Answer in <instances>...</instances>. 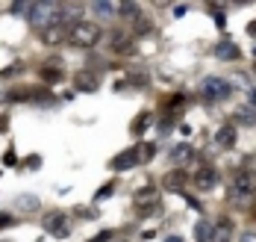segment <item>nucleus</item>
Wrapping results in <instances>:
<instances>
[{
    "instance_id": "1",
    "label": "nucleus",
    "mask_w": 256,
    "mask_h": 242,
    "mask_svg": "<svg viewBox=\"0 0 256 242\" xmlns=\"http://www.w3.org/2000/svg\"><path fill=\"white\" fill-rule=\"evenodd\" d=\"M100 36H103V30L94 21H77V24L68 27V42L74 48H94L100 42Z\"/></svg>"
},
{
    "instance_id": "2",
    "label": "nucleus",
    "mask_w": 256,
    "mask_h": 242,
    "mask_svg": "<svg viewBox=\"0 0 256 242\" xmlns=\"http://www.w3.org/2000/svg\"><path fill=\"white\" fill-rule=\"evenodd\" d=\"M256 195V171L254 168H238L232 177V198L238 201H250Z\"/></svg>"
},
{
    "instance_id": "3",
    "label": "nucleus",
    "mask_w": 256,
    "mask_h": 242,
    "mask_svg": "<svg viewBox=\"0 0 256 242\" xmlns=\"http://www.w3.org/2000/svg\"><path fill=\"white\" fill-rule=\"evenodd\" d=\"M42 227L50 233V236H56V239H68L71 236V218H68V213H62V210H53V213L44 215V221H42Z\"/></svg>"
},
{
    "instance_id": "4",
    "label": "nucleus",
    "mask_w": 256,
    "mask_h": 242,
    "mask_svg": "<svg viewBox=\"0 0 256 242\" xmlns=\"http://www.w3.org/2000/svg\"><path fill=\"white\" fill-rule=\"evenodd\" d=\"M200 95H204L206 101H212V104H218V101H227L232 95V86L224 77H204L200 83Z\"/></svg>"
},
{
    "instance_id": "5",
    "label": "nucleus",
    "mask_w": 256,
    "mask_h": 242,
    "mask_svg": "<svg viewBox=\"0 0 256 242\" xmlns=\"http://www.w3.org/2000/svg\"><path fill=\"white\" fill-rule=\"evenodd\" d=\"M56 6L53 3H32V12H30V24L38 30H48L50 24H56Z\"/></svg>"
},
{
    "instance_id": "6",
    "label": "nucleus",
    "mask_w": 256,
    "mask_h": 242,
    "mask_svg": "<svg viewBox=\"0 0 256 242\" xmlns=\"http://www.w3.org/2000/svg\"><path fill=\"white\" fill-rule=\"evenodd\" d=\"M192 186L198 189V192H212V189L218 186V171H215L212 165H200V168L192 174Z\"/></svg>"
},
{
    "instance_id": "7",
    "label": "nucleus",
    "mask_w": 256,
    "mask_h": 242,
    "mask_svg": "<svg viewBox=\"0 0 256 242\" xmlns=\"http://www.w3.org/2000/svg\"><path fill=\"white\" fill-rule=\"evenodd\" d=\"M188 171H182V168H171L165 177H162V186L168 189V192H182V189L188 186Z\"/></svg>"
},
{
    "instance_id": "8",
    "label": "nucleus",
    "mask_w": 256,
    "mask_h": 242,
    "mask_svg": "<svg viewBox=\"0 0 256 242\" xmlns=\"http://www.w3.org/2000/svg\"><path fill=\"white\" fill-rule=\"evenodd\" d=\"M232 233H236V227H232L230 215H221L212 224V242H232Z\"/></svg>"
},
{
    "instance_id": "9",
    "label": "nucleus",
    "mask_w": 256,
    "mask_h": 242,
    "mask_svg": "<svg viewBox=\"0 0 256 242\" xmlns=\"http://www.w3.org/2000/svg\"><path fill=\"white\" fill-rule=\"evenodd\" d=\"M212 54L218 56V59H224V62H236V59L242 56V51H238V45H236V42H230V39H221V42L212 48Z\"/></svg>"
},
{
    "instance_id": "10",
    "label": "nucleus",
    "mask_w": 256,
    "mask_h": 242,
    "mask_svg": "<svg viewBox=\"0 0 256 242\" xmlns=\"http://www.w3.org/2000/svg\"><path fill=\"white\" fill-rule=\"evenodd\" d=\"M74 86H77L80 92H98V86H100V80H98V74L94 71H77L74 74Z\"/></svg>"
},
{
    "instance_id": "11",
    "label": "nucleus",
    "mask_w": 256,
    "mask_h": 242,
    "mask_svg": "<svg viewBox=\"0 0 256 242\" xmlns=\"http://www.w3.org/2000/svg\"><path fill=\"white\" fill-rule=\"evenodd\" d=\"M68 39V27L65 24H50L48 30H42V42L44 45H62Z\"/></svg>"
},
{
    "instance_id": "12",
    "label": "nucleus",
    "mask_w": 256,
    "mask_h": 242,
    "mask_svg": "<svg viewBox=\"0 0 256 242\" xmlns=\"http://www.w3.org/2000/svg\"><path fill=\"white\" fill-rule=\"evenodd\" d=\"M236 139H238L236 127H232V124H224V127L215 133V145H218L221 151H230V148H236Z\"/></svg>"
},
{
    "instance_id": "13",
    "label": "nucleus",
    "mask_w": 256,
    "mask_h": 242,
    "mask_svg": "<svg viewBox=\"0 0 256 242\" xmlns=\"http://www.w3.org/2000/svg\"><path fill=\"white\" fill-rule=\"evenodd\" d=\"M62 77H65V71H62V59H48V65H42V80L59 83Z\"/></svg>"
},
{
    "instance_id": "14",
    "label": "nucleus",
    "mask_w": 256,
    "mask_h": 242,
    "mask_svg": "<svg viewBox=\"0 0 256 242\" xmlns=\"http://www.w3.org/2000/svg\"><path fill=\"white\" fill-rule=\"evenodd\" d=\"M136 207H144V204H159V189L156 186H144V189H136L132 195Z\"/></svg>"
},
{
    "instance_id": "15",
    "label": "nucleus",
    "mask_w": 256,
    "mask_h": 242,
    "mask_svg": "<svg viewBox=\"0 0 256 242\" xmlns=\"http://www.w3.org/2000/svg\"><path fill=\"white\" fill-rule=\"evenodd\" d=\"M238 127H256V107H238L232 112Z\"/></svg>"
},
{
    "instance_id": "16",
    "label": "nucleus",
    "mask_w": 256,
    "mask_h": 242,
    "mask_svg": "<svg viewBox=\"0 0 256 242\" xmlns=\"http://www.w3.org/2000/svg\"><path fill=\"white\" fill-rule=\"evenodd\" d=\"M132 165H138V162H136V151H121L115 160L109 162L112 171H127V168H132Z\"/></svg>"
},
{
    "instance_id": "17",
    "label": "nucleus",
    "mask_w": 256,
    "mask_h": 242,
    "mask_svg": "<svg viewBox=\"0 0 256 242\" xmlns=\"http://www.w3.org/2000/svg\"><path fill=\"white\" fill-rule=\"evenodd\" d=\"M15 207H18L21 213L32 215V213H38V207H42V201H38L36 195H30V192H26V195H18V198H15Z\"/></svg>"
},
{
    "instance_id": "18",
    "label": "nucleus",
    "mask_w": 256,
    "mask_h": 242,
    "mask_svg": "<svg viewBox=\"0 0 256 242\" xmlns=\"http://www.w3.org/2000/svg\"><path fill=\"white\" fill-rule=\"evenodd\" d=\"M112 51L124 56V54H132V51H136V45L130 42V36H124V33H112Z\"/></svg>"
},
{
    "instance_id": "19",
    "label": "nucleus",
    "mask_w": 256,
    "mask_h": 242,
    "mask_svg": "<svg viewBox=\"0 0 256 242\" xmlns=\"http://www.w3.org/2000/svg\"><path fill=\"white\" fill-rule=\"evenodd\" d=\"M136 151V162H150L154 160V154H156V145L154 142H142L138 148H132Z\"/></svg>"
},
{
    "instance_id": "20",
    "label": "nucleus",
    "mask_w": 256,
    "mask_h": 242,
    "mask_svg": "<svg viewBox=\"0 0 256 242\" xmlns=\"http://www.w3.org/2000/svg\"><path fill=\"white\" fill-rule=\"evenodd\" d=\"M148 124H150V112H142V115H136V118L130 121V133L142 136L144 130H148Z\"/></svg>"
},
{
    "instance_id": "21",
    "label": "nucleus",
    "mask_w": 256,
    "mask_h": 242,
    "mask_svg": "<svg viewBox=\"0 0 256 242\" xmlns=\"http://www.w3.org/2000/svg\"><path fill=\"white\" fill-rule=\"evenodd\" d=\"M194 239L198 242H212V224H209L206 218H200V221L194 224Z\"/></svg>"
},
{
    "instance_id": "22",
    "label": "nucleus",
    "mask_w": 256,
    "mask_h": 242,
    "mask_svg": "<svg viewBox=\"0 0 256 242\" xmlns=\"http://www.w3.org/2000/svg\"><path fill=\"white\" fill-rule=\"evenodd\" d=\"M192 157H194V148H192V145H177V148L171 151V160L174 162H188Z\"/></svg>"
},
{
    "instance_id": "23",
    "label": "nucleus",
    "mask_w": 256,
    "mask_h": 242,
    "mask_svg": "<svg viewBox=\"0 0 256 242\" xmlns=\"http://www.w3.org/2000/svg\"><path fill=\"white\" fill-rule=\"evenodd\" d=\"M92 12H98L100 18H112V15L118 12V6H115V3H103V0H98V3H92Z\"/></svg>"
},
{
    "instance_id": "24",
    "label": "nucleus",
    "mask_w": 256,
    "mask_h": 242,
    "mask_svg": "<svg viewBox=\"0 0 256 242\" xmlns=\"http://www.w3.org/2000/svg\"><path fill=\"white\" fill-rule=\"evenodd\" d=\"M118 15L136 21V18H138V6H136V3H118Z\"/></svg>"
},
{
    "instance_id": "25",
    "label": "nucleus",
    "mask_w": 256,
    "mask_h": 242,
    "mask_svg": "<svg viewBox=\"0 0 256 242\" xmlns=\"http://www.w3.org/2000/svg\"><path fill=\"white\" fill-rule=\"evenodd\" d=\"M159 204H144V207H136V215H142V218H150V215H159Z\"/></svg>"
},
{
    "instance_id": "26",
    "label": "nucleus",
    "mask_w": 256,
    "mask_h": 242,
    "mask_svg": "<svg viewBox=\"0 0 256 242\" xmlns=\"http://www.w3.org/2000/svg\"><path fill=\"white\" fill-rule=\"evenodd\" d=\"M130 83H132L136 89H148V83H150V77H148L144 71H132V77H130Z\"/></svg>"
},
{
    "instance_id": "27",
    "label": "nucleus",
    "mask_w": 256,
    "mask_h": 242,
    "mask_svg": "<svg viewBox=\"0 0 256 242\" xmlns=\"http://www.w3.org/2000/svg\"><path fill=\"white\" fill-rule=\"evenodd\" d=\"M12 12H15V15H26V18H30V12H32V3H21V0H18V3H12Z\"/></svg>"
},
{
    "instance_id": "28",
    "label": "nucleus",
    "mask_w": 256,
    "mask_h": 242,
    "mask_svg": "<svg viewBox=\"0 0 256 242\" xmlns=\"http://www.w3.org/2000/svg\"><path fill=\"white\" fill-rule=\"evenodd\" d=\"M136 33H138V36H144V33H150V18H144V15H138V18H136Z\"/></svg>"
},
{
    "instance_id": "29",
    "label": "nucleus",
    "mask_w": 256,
    "mask_h": 242,
    "mask_svg": "<svg viewBox=\"0 0 256 242\" xmlns=\"http://www.w3.org/2000/svg\"><path fill=\"white\" fill-rule=\"evenodd\" d=\"M115 186H118V180H112V183H106V186H103L100 192H98V195H94V201H103V198H109V195L115 192Z\"/></svg>"
},
{
    "instance_id": "30",
    "label": "nucleus",
    "mask_w": 256,
    "mask_h": 242,
    "mask_svg": "<svg viewBox=\"0 0 256 242\" xmlns=\"http://www.w3.org/2000/svg\"><path fill=\"white\" fill-rule=\"evenodd\" d=\"M209 9H212V18H215V24H218L221 30L227 27V18H224V12H221L218 6H209Z\"/></svg>"
},
{
    "instance_id": "31",
    "label": "nucleus",
    "mask_w": 256,
    "mask_h": 242,
    "mask_svg": "<svg viewBox=\"0 0 256 242\" xmlns=\"http://www.w3.org/2000/svg\"><path fill=\"white\" fill-rule=\"evenodd\" d=\"M21 71H24V62H15V65H9L0 77H15V74H21Z\"/></svg>"
},
{
    "instance_id": "32",
    "label": "nucleus",
    "mask_w": 256,
    "mask_h": 242,
    "mask_svg": "<svg viewBox=\"0 0 256 242\" xmlns=\"http://www.w3.org/2000/svg\"><path fill=\"white\" fill-rule=\"evenodd\" d=\"M77 215H82V218H98V207H80Z\"/></svg>"
},
{
    "instance_id": "33",
    "label": "nucleus",
    "mask_w": 256,
    "mask_h": 242,
    "mask_svg": "<svg viewBox=\"0 0 256 242\" xmlns=\"http://www.w3.org/2000/svg\"><path fill=\"white\" fill-rule=\"evenodd\" d=\"M38 165H42V157H38V154H32V157H30V160L24 162V168H30V171H36Z\"/></svg>"
},
{
    "instance_id": "34",
    "label": "nucleus",
    "mask_w": 256,
    "mask_h": 242,
    "mask_svg": "<svg viewBox=\"0 0 256 242\" xmlns=\"http://www.w3.org/2000/svg\"><path fill=\"white\" fill-rule=\"evenodd\" d=\"M112 236H115L112 230H103V233H98V236H92V239H88V242H109V239H112Z\"/></svg>"
},
{
    "instance_id": "35",
    "label": "nucleus",
    "mask_w": 256,
    "mask_h": 242,
    "mask_svg": "<svg viewBox=\"0 0 256 242\" xmlns=\"http://www.w3.org/2000/svg\"><path fill=\"white\" fill-rule=\"evenodd\" d=\"M15 162H18V157H15V151L9 148V151L3 154V165H15Z\"/></svg>"
},
{
    "instance_id": "36",
    "label": "nucleus",
    "mask_w": 256,
    "mask_h": 242,
    "mask_svg": "<svg viewBox=\"0 0 256 242\" xmlns=\"http://www.w3.org/2000/svg\"><path fill=\"white\" fill-rule=\"evenodd\" d=\"M186 201H188V207H192V210H198V213H200V210H204V204H200V201H198V198H192V195H188V192H186Z\"/></svg>"
},
{
    "instance_id": "37",
    "label": "nucleus",
    "mask_w": 256,
    "mask_h": 242,
    "mask_svg": "<svg viewBox=\"0 0 256 242\" xmlns=\"http://www.w3.org/2000/svg\"><path fill=\"white\" fill-rule=\"evenodd\" d=\"M9 224H15V218H12L9 213H0V230H3V227H9Z\"/></svg>"
},
{
    "instance_id": "38",
    "label": "nucleus",
    "mask_w": 256,
    "mask_h": 242,
    "mask_svg": "<svg viewBox=\"0 0 256 242\" xmlns=\"http://www.w3.org/2000/svg\"><path fill=\"white\" fill-rule=\"evenodd\" d=\"M238 242H256V230H244V233L238 236Z\"/></svg>"
},
{
    "instance_id": "39",
    "label": "nucleus",
    "mask_w": 256,
    "mask_h": 242,
    "mask_svg": "<svg viewBox=\"0 0 256 242\" xmlns=\"http://www.w3.org/2000/svg\"><path fill=\"white\" fill-rule=\"evenodd\" d=\"M248 36H254V39H256V21H250V24H248Z\"/></svg>"
},
{
    "instance_id": "40",
    "label": "nucleus",
    "mask_w": 256,
    "mask_h": 242,
    "mask_svg": "<svg viewBox=\"0 0 256 242\" xmlns=\"http://www.w3.org/2000/svg\"><path fill=\"white\" fill-rule=\"evenodd\" d=\"M165 242H182V236H165Z\"/></svg>"
},
{
    "instance_id": "41",
    "label": "nucleus",
    "mask_w": 256,
    "mask_h": 242,
    "mask_svg": "<svg viewBox=\"0 0 256 242\" xmlns=\"http://www.w3.org/2000/svg\"><path fill=\"white\" fill-rule=\"evenodd\" d=\"M250 218H256V207H254V210H250Z\"/></svg>"
},
{
    "instance_id": "42",
    "label": "nucleus",
    "mask_w": 256,
    "mask_h": 242,
    "mask_svg": "<svg viewBox=\"0 0 256 242\" xmlns=\"http://www.w3.org/2000/svg\"><path fill=\"white\" fill-rule=\"evenodd\" d=\"M118 242H127V239H118Z\"/></svg>"
},
{
    "instance_id": "43",
    "label": "nucleus",
    "mask_w": 256,
    "mask_h": 242,
    "mask_svg": "<svg viewBox=\"0 0 256 242\" xmlns=\"http://www.w3.org/2000/svg\"><path fill=\"white\" fill-rule=\"evenodd\" d=\"M254 71H256V65H254Z\"/></svg>"
}]
</instances>
